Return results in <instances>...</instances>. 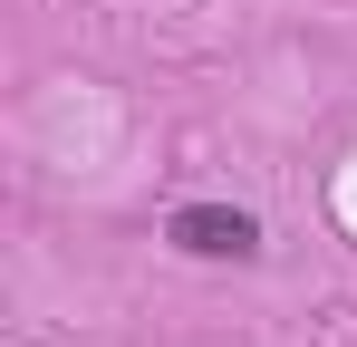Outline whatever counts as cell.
<instances>
[{
  "instance_id": "1",
  "label": "cell",
  "mask_w": 357,
  "mask_h": 347,
  "mask_svg": "<svg viewBox=\"0 0 357 347\" xmlns=\"http://www.w3.org/2000/svg\"><path fill=\"white\" fill-rule=\"evenodd\" d=\"M174 241L183 251H203V261H241L261 231H251V213H222V203H193V213H174Z\"/></svg>"
}]
</instances>
